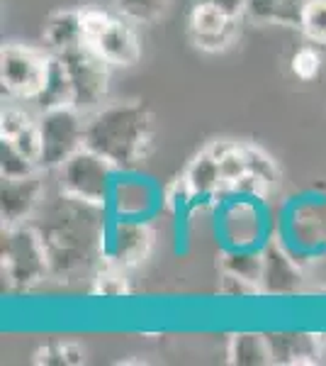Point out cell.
Returning <instances> with one entry per match:
<instances>
[{"label":"cell","instance_id":"obj_9","mask_svg":"<svg viewBox=\"0 0 326 366\" xmlns=\"http://www.w3.org/2000/svg\"><path fill=\"white\" fill-rule=\"evenodd\" d=\"M239 20H231L210 3L195 0L190 17H188V34L190 42L203 51H224L234 42Z\"/></svg>","mask_w":326,"mask_h":366},{"label":"cell","instance_id":"obj_17","mask_svg":"<svg viewBox=\"0 0 326 366\" xmlns=\"http://www.w3.org/2000/svg\"><path fill=\"white\" fill-rule=\"evenodd\" d=\"M39 110L51 108H66L73 105V84H71L68 69L58 54H49V69H46V81L39 96L34 98Z\"/></svg>","mask_w":326,"mask_h":366},{"label":"cell","instance_id":"obj_12","mask_svg":"<svg viewBox=\"0 0 326 366\" xmlns=\"http://www.w3.org/2000/svg\"><path fill=\"white\" fill-rule=\"evenodd\" d=\"M41 181L37 174L22 179H3L0 186V217L3 225L25 222L41 200Z\"/></svg>","mask_w":326,"mask_h":366},{"label":"cell","instance_id":"obj_3","mask_svg":"<svg viewBox=\"0 0 326 366\" xmlns=\"http://www.w3.org/2000/svg\"><path fill=\"white\" fill-rule=\"evenodd\" d=\"M3 279L17 291H29L51 274L41 232L32 225H3Z\"/></svg>","mask_w":326,"mask_h":366},{"label":"cell","instance_id":"obj_10","mask_svg":"<svg viewBox=\"0 0 326 366\" xmlns=\"http://www.w3.org/2000/svg\"><path fill=\"white\" fill-rule=\"evenodd\" d=\"M183 181H185L188 193H190L193 210L205 208V205H217V200L224 196V188H227L222 176V164H219V159L210 147L193 159Z\"/></svg>","mask_w":326,"mask_h":366},{"label":"cell","instance_id":"obj_28","mask_svg":"<svg viewBox=\"0 0 326 366\" xmlns=\"http://www.w3.org/2000/svg\"><path fill=\"white\" fill-rule=\"evenodd\" d=\"M10 142L15 144L17 152H22L29 162H34L39 167V157H41V134H39V125L37 120L29 122L25 129H20V132L15 134V137H10Z\"/></svg>","mask_w":326,"mask_h":366},{"label":"cell","instance_id":"obj_14","mask_svg":"<svg viewBox=\"0 0 326 366\" xmlns=\"http://www.w3.org/2000/svg\"><path fill=\"white\" fill-rule=\"evenodd\" d=\"M302 283L297 269V259H292L277 244H268L263 249V276H260V291L270 296H287L295 293Z\"/></svg>","mask_w":326,"mask_h":366},{"label":"cell","instance_id":"obj_29","mask_svg":"<svg viewBox=\"0 0 326 366\" xmlns=\"http://www.w3.org/2000/svg\"><path fill=\"white\" fill-rule=\"evenodd\" d=\"M219 293L227 298H251V296H260V286L253 281L244 279V276L229 274V271H222V281H219Z\"/></svg>","mask_w":326,"mask_h":366},{"label":"cell","instance_id":"obj_6","mask_svg":"<svg viewBox=\"0 0 326 366\" xmlns=\"http://www.w3.org/2000/svg\"><path fill=\"white\" fill-rule=\"evenodd\" d=\"M58 56L66 64L71 84H73V108L81 113H93V110L103 108L105 98H108L110 64L88 42Z\"/></svg>","mask_w":326,"mask_h":366},{"label":"cell","instance_id":"obj_23","mask_svg":"<svg viewBox=\"0 0 326 366\" xmlns=\"http://www.w3.org/2000/svg\"><path fill=\"white\" fill-rule=\"evenodd\" d=\"M122 17L132 22H153L165 15L170 0H112Z\"/></svg>","mask_w":326,"mask_h":366},{"label":"cell","instance_id":"obj_2","mask_svg":"<svg viewBox=\"0 0 326 366\" xmlns=\"http://www.w3.org/2000/svg\"><path fill=\"white\" fill-rule=\"evenodd\" d=\"M153 122L144 103L103 105L86 120V147L105 157L117 171H132L151 149Z\"/></svg>","mask_w":326,"mask_h":366},{"label":"cell","instance_id":"obj_15","mask_svg":"<svg viewBox=\"0 0 326 366\" xmlns=\"http://www.w3.org/2000/svg\"><path fill=\"white\" fill-rule=\"evenodd\" d=\"M44 42L51 54H63V51L86 44L83 10H58L51 15L44 25Z\"/></svg>","mask_w":326,"mask_h":366},{"label":"cell","instance_id":"obj_11","mask_svg":"<svg viewBox=\"0 0 326 366\" xmlns=\"http://www.w3.org/2000/svg\"><path fill=\"white\" fill-rule=\"evenodd\" d=\"M127 17H112L110 25L88 42L110 66H134L141 56V44L136 29L129 25Z\"/></svg>","mask_w":326,"mask_h":366},{"label":"cell","instance_id":"obj_21","mask_svg":"<svg viewBox=\"0 0 326 366\" xmlns=\"http://www.w3.org/2000/svg\"><path fill=\"white\" fill-rule=\"evenodd\" d=\"M37 171V164L29 162L22 152H17L13 142L0 137V176L3 179H22V176H32Z\"/></svg>","mask_w":326,"mask_h":366},{"label":"cell","instance_id":"obj_25","mask_svg":"<svg viewBox=\"0 0 326 366\" xmlns=\"http://www.w3.org/2000/svg\"><path fill=\"white\" fill-rule=\"evenodd\" d=\"M93 293L103 298H122L129 293L127 279H124V269L112 267V264L105 262L103 267L98 269L96 279H93Z\"/></svg>","mask_w":326,"mask_h":366},{"label":"cell","instance_id":"obj_8","mask_svg":"<svg viewBox=\"0 0 326 366\" xmlns=\"http://www.w3.org/2000/svg\"><path fill=\"white\" fill-rule=\"evenodd\" d=\"M151 242L153 232L146 220L117 217L112 225H108V234H105V262L120 269L136 267L146 259Z\"/></svg>","mask_w":326,"mask_h":366},{"label":"cell","instance_id":"obj_19","mask_svg":"<svg viewBox=\"0 0 326 366\" xmlns=\"http://www.w3.org/2000/svg\"><path fill=\"white\" fill-rule=\"evenodd\" d=\"M229 362L234 366H265L272 364L270 347L265 335L256 332H239L231 337L229 345Z\"/></svg>","mask_w":326,"mask_h":366},{"label":"cell","instance_id":"obj_31","mask_svg":"<svg viewBox=\"0 0 326 366\" xmlns=\"http://www.w3.org/2000/svg\"><path fill=\"white\" fill-rule=\"evenodd\" d=\"M112 15H108L105 10L98 8H88L83 10V27H86V42H93L105 27L110 25Z\"/></svg>","mask_w":326,"mask_h":366},{"label":"cell","instance_id":"obj_7","mask_svg":"<svg viewBox=\"0 0 326 366\" xmlns=\"http://www.w3.org/2000/svg\"><path fill=\"white\" fill-rule=\"evenodd\" d=\"M49 54L20 44H8L0 49V84L17 98L34 100L44 88Z\"/></svg>","mask_w":326,"mask_h":366},{"label":"cell","instance_id":"obj_32","mask_svg":"<svg viewBox=\"0 0 326 366\" xmlns=\"http://www.w3.org/2000/svg\"><path fill=\"white\" fill-rule=\"evenodd\" d=\"M200 3L215 5L217 10H222L231 20H239L241 15H246V0H200Z\"/></svg>","mask_w":326,"mask_h":366},{"label":"cell","instance_id":"obj_4","mask_svg":"<svg viewBox=\"0 0 326 366\" xmlns=\"http://www.w3.org/2000/svg\"><path fill=\"white\" fill-rule=\"evenodd\" d=\"M117 174L120 171L108 159L83 147L58 169V181H61V193L66 196L108 208Z\"/></svg>","mask_w":326,"mask_h":366},{"label":"cell","instance_id":"obj_26","mask_svg":"<svg viewBox=\"0 0 326 366\" xmlns=\"http://www.w3.org/2000/svg\"><path fill=\"white\" fill-rule=\"evenodd\" d=\"M244 154H246V164H248V174L258 176V179H263L265 183L275 186L277 176H280L277 174L275 162H272L263 149H258V147H253V144H244Z\"/></svg>","mask_w":326,"mask_h":366},{"label":"cell","instance_id":"obj_1","mask_svg":"<svg viewBox=\"0 0 326 366\" xmlns=\"http://www.w3.org/2000/svg\"><path fill=\"white\" fill-rule=\"evenodd\" d=\"M105 205L86 203L61 193V203L49 210L41 232L51 276H76L105 264Z\"/></svg>","mask_w":326,"mask_h":366},{"label":"cell","instance_id":"obj_16","mask_svg":"<svg viewBox=\"0 0 326 366\" xmlns=\"http://www.w3.org/2000/svg\"><path fill=\"white\" fill-rule=\"evenodd\" d=\"M153 203V196L149 188L141 181H122V171L117 174L115 188H112L110 203L112 212L117 217H129V220H144V215L149 212Z\"/></svg>","mask_w":326,"mask_h":366},{"label":"cell","instance_id":"obj_13","mask_svg":"<svg viewBox=\"0 0 326 366\" xmlns=\"http://www.w3.org/2000/svg\"><path fill=\"white\" fill-rule=\"evenodd\" d=\"M270 347L272 364H285V366H305L317 364L324 352L322 335L312 332H272L265 335Z\"/></svg>","mask_w":326,"mask_h":366},{"label":"cell","instance_id":"obj_27","mask_svg":"<svg viewBox=\"0 0 326 366\" xmlns=\"http://www.w3.org/2000/svg\"><path fill=\"white\" fill-rule=\"evenodd\" d=\"M290 64H292V74L300 81H314L319 76V71H322V56L312 46H302V49L295 51Z\"/></svg>","mask_w":326,"mask_h":366},{"label":"cell","instance_id":"obj_18","mask_svg":"<svg viewBox=\"0 0 326 366\" xmlns=\"http://www.w3.org/2000/svg\"><path fill=\"white\" fill-rule=\"evenodd\" d=\"M305 0H246V15L258 22L300 27Z\"/></svg>","mask_w":326,"mask_h":366},{"label":"cell","instance_id":"obj_22","mask_svg":"<svg viewBox=\"0 0 326 366\" xmlns=\"http://www.w3.org/2000/svg\"><path fill=\"white\" fill-rule=\"evenodd\" d=\"M300 29L310 42L326 46V0H305Z\"/></svg>","mask_w":326,"mask_h":366},{"label":"cell","instance_id":"obj_20","mask_svg":"<svg viewBox=\"0 0 326 366\" xmlns=\"http://www.w3.org/2000/svg\"><path fill=\"white\" fill-rule=\"evenodd\" d=\"M222 271L244 276V279L260 286V276H263V249H251V247H241V249H224Z\"/></svg>","mask_w":326,"mask_h":366},{"label":"cell","instance_id":"obj_30","mask_svg":"<svg viewBox=\"0 0 326 366\" xmlns=\"http://www.w3.org/2000/svg\"><path fill=\"white\" fill-rule=\"evenodd\" d=\"M29 122H34V120L27 113H22V110H17V108H5L3 115H0V137L3 139L15 137L20 129H25L29 125Z\"/></svg>","mask_w":326,"mask_h":366},{"label":"cell","instance_id":"obj_5","mask_svg":"<svg viewBox=\"0 0 326 366\" xmlns=\"http://www.w3.org/2000/svg\"><path fill=\"white\" fill-rule=\"evenodd\" d=\"M37 125L41 134L39 169H61L76 152L86 147V120L73 105L41 110Z\"/></svg>","mask_w":326,"mask_h":366},{"label":"cell","instance_id":"obj_24","mask_svg":"<svg viewBox=\"0 0 326 366\" xmlns=\"http://www.w3.org/2000/svg\"><path fill=\"white\" fill-rule=\"evenodd\" d=\"M86 362V352L81 350L73 342L66 345H46L41 350L34 352V364H44V366H78Z\"/></svg>","mask_w":326,"mask_h":366}]
</instances>
